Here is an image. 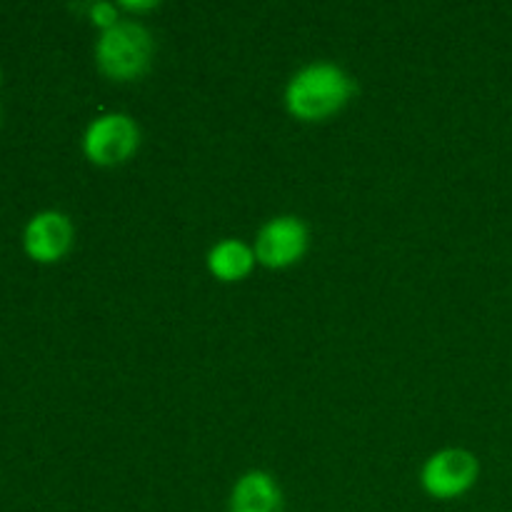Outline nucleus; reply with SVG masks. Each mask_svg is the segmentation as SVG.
<instances>
[{"instance_id":"1","label":"nucleus","mask_w":512,"mask_h":512,"mask_svg":"<svg viewBox=\"0 0 512 512\" xmlns=\"http://www.w3.org/2000/svg\"><path fill=\"white\" fill-rule=\"evenodd\" d=\"M353 83L333 63H313L293 75L285 93L290 113L300 120H323L348 103Z\"/></svg>"},{"instance_id":"5","label":"nucleus","mask_w":512,"mask_h":512,"mask_svg":"<svg viewBox=\"0 0 512 512\" xmlns=\"http://www.w3.org/2000/svg\"><path fill=\"white\" fill-rule=\"evenodd\" d=\"M308 248V230L298 218H275L263 225L255 240V258L268 268H288L298 263Z\"/></svg>"},{"instance_id":"4","label":"nucleus","mask_w":512,"mask_h":512,"mask_svg":"<svg viewBox=\"0 0 512 512\" xmlns=\"http://www.w3.org/2000/svg\"><path fill=\"white\" fill-rule=\"evenodd\" d=\"M425 493L438 500H453L468 493L478 480V460L473 453L460 448L440 450L423 468Z\"/></svg>"},{"instance_id":"10","label":"nucleus","mask_w":512,"mask_h":512,"mask_svg":"<svg viewBox=\"0 0 512 512\" xmlns=\"http://www.w3.org/2000/svg\"><path fill=\"white\" fill-rule=\"evenodd\" d=\"M123 8H128V10H150V8H155V3H135V0H123Z\"/></svg>"},{"instance_id":"8","label":"nucleus","mask_w":512,"mask_h":512,"mask_svg":"<svg viewBox=\"0 0 512 512\" xmlns=\"http://www.w3.org/2000/svg\"><path fill=\"white\" fill-rule=\"evenodd\" d=\"M255 260H258L255 258V250H250L240 240H223L208 255L210 273L218 280H225V283L243 280L253 270Z\"/></svg>"},{"instance_id":"2","label":"nucleus","mask_w":512,"mask_h":512,"mask_svg":"<svg viewBox=\"0 0 512 512\" xmlns=\"http://www.w3.org/2000/svg\"><path fill=\"white\" fill-rule=\"evenodd\" d=\"M98 65L115 80H133L145 73L153 53L148 30L138 23H118L103 30L98 40Z\"/></svg>"},{"instance_id":"3","label":"nucleus","mask_w":512,"mask_h":512,"mask_svg":"<svg viewBox=\"0 0 512 512\" xmlns=\"http://www.w3.org/2000/svg\"><path fill=\"white\" fill-rule=\"evenodd\" d=\"M138 125L120 113L100 115L85 130L83 150L93 163L98 165H118L128 160L138 148Z\"/></svg>"},{"instance_id":"7","label":"nucleus","mask_w":512,"mask_h":512,"mask_svg":"<svg viewBox=\"0 0 512 512\" xmlns=\"http://www.w3.org/2000/svg\"><path fill=\"white\" fill-rule=\"evenodd\" d=\"M283 498L268 473H248L238 480L230 498V512H280Z\"/></svg>"},{"instance_id":"9","label":"nucleus","mask_w":512,"mask_h":512,"mask_svg":"<svg viewBox=\"0 0 512 512\" xmlns=\"http://www.w3.org/2000/svg\"><path fill=\"white\" fill-rule=\"evenodd\" d=\"M90 18H93L95 25H100L103 30L118 25V13H115L113 3H95L90 5Z\"/></svg>"},{"instance_id":"6","label":"nucleus","mask_w":512,"mask_h":512,"mask_svg":"<svg viewBox=\"0 0 512 512\" xmlns=\"http://www.w3.org/2000/svg\"><path fill=\"white\" fill-rule=\"evenodd\" d=\"M25 250L38 263H55L68 253L73 243V225L58 210H45L30 218L23 233Z\"/></svg>"}]
</instances>
